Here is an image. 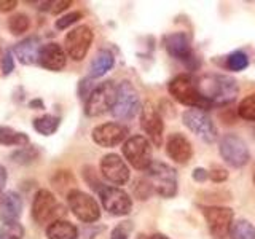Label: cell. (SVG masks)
I'll list each match as a JSON object with an SVG mask.
<instances>
[{"label":"cell","mask_w":255,"mask_h":239,"mask_svg":"<svg viewBox=\"0 0 255 239\" xmlns=\"http://www.w3.org/2000/svg\"><path fill=\"white\" fill-rule=\"evenodd\" d=\"M198 91L211 107L227 106L238 96V83L235 78L220 74H207L196 78Z\"/></svg>","instance_id":"6da1fadb"},{"label":"cell","mask_w":255,"mask_h":239,"mask_svg":"<svg viewBox=\"0 0 255 239\" xmlns=\"http://www.w3.org/2000/svg\"><path fill=\"white\" fill-rule=\"evenodd\" d=\"M167 90H169L172 98L183 104V106H188L191 109H201V110L211 107L203 96L199 94L196 78H193L188 74H182L172 78L169 85H167Z\"/></svg>","instance_id":"7a4b0ae2"},{"label":"cell","mask_w":255,"mask_h":239,"mask_svg":"<svg viewBox=\"0 0 255 239\" xmlns=\"http://www.w3.org/2000/svg\"><path fill=\"white\" fill-rule=\"evenodd\" d=\"M145 180L150 183L153 193L163 198H172L177 193V172L166 163H151L145 171Z\"/></svg>","instance_id":"3957f363"},{"label":"cell","mask_w":255,"mask_h":239,"mask_svg":"<svg viewBox=\"0 0 255 239\" xmlns=\"http://www.w3.org/2000/svg\"><path fill=\"white\" fill-rule=\"evenodd\" d=\"M117 93L118 85H115L112 80L96 85V88L85 101V114L88 117H101L109 110L112 112L117 101Z\"/></svg>","instance_id":"277c9868"},{"label":"cell","mask_w":255,"mask_h":239,"mask_svg":"<svg viewBox=\"0 0 255 239\" xmlns=\"http://www.w3.org/2000/svg\"><path fill=\"white\" fill-rule=\"evenodd\" d=\"M64 207L58 203L56 196L51 193L50 190H38L34 201H32V219L38 225H43V223H53L56 220H61L64 215Z\"/></svg>","instance_id":"5b68a950"},{"label":"cell","mask_w":255,"mask_h":239,"mask_svg":"<svg viewBox=\"0 0 255 239\" xmlns=\"http://www.w3.org/2000/svg\"><path fill=\"white\" fill-rule=\"evenodd\" d=\"M142 110V102L137 90L129 82L118 83V93L112 115L117 120H131Z\"/></svg>","instance_id":"8992f818"},{"label":"cell","mask_w":255,"mask_h":239,"mask_svg":"<svg viewBox=\"0 0 255 239\" xmlns=\"http://www.w3.org/2000/svg\"><path fill=\"white\" fill-rule=\"evenodd\" d=\"M67 206L78 220L94 223L101 219V207L98 201L82 190H70L67 193Z\"/></svg>","instance_id":"52a82bcc"},{"label":"cell","mask_w":255,"mask_h":239,"mask_svg":"<svg viewBox=\"0 0 255 239\" xmlns=\"http://www.w3.org/2000/svg\"><path fill=\"white\" fill-rule=\"evenodd\" d=\"M182 120H183V124H185L193 134H196L203 142L212 143L217 140L219 137L217 127H215L212 118L206 114V110L188 109L183 112Z\"/></svg>","instance_id":"ba28073f"},{"label":"cell","mask_w":255,"mask_h":239,"mask_svg":"<svg viewBox=\"0 0 255 239\" xmlns=\"http://www.w3.org/2000/svg\"><path fill=\"white\" fill-rule=\"evenodd\" d=\"M151 143L143 135H132L123 143V155L129 164L137 171H147L148 166L153 163L151 159Z\"/></svg>","instance_id":"9c48e42d"},{"label":"cell","mask_w":255,"mask_h":239,"mask_svg":"<svg viewBox=\"0 0 255 239\" xmlns=\"http://www.w3.org/2000/svg\"><path fill=\"white\" fill-rule=\"evenodd\" d=\"M219 151L222 158L225 159L233 167H243L249 163L251 159V151L244 139H241L236 134H225L220 139Z\"/></svg>","instance_id":"30bf717a"},{"label":"cell","mask_w":255,"mask_h":239,"mask_svg":"<svg viewBox=\"0 0 255 239\" xmlns=\"http://www.w3.org/2000/svg\"><path fill=\"white\" fill-rule=\"evenodd\" d=\"M94 34L90 26H78L72 29L64 40V50L67 56L74 61H83L90 51Z\"/></svg>","instance_id":"8fae6325"},{"label":"cell","mask_w":255,"mask_h":239,"mask_svg":"<svg viewBox=\"0 0 255 239\" xmlns=\"http://www.w3.org/2000/svg\"><path fill=\"white\" fill-rule=\"evenodd\" d=\"M99 198H101V203L104 206L109 214L112 215H128L132 209V201H131V196L126 193L125 190L118 188V187H106L102 185L99 190Z\"/></svg>","instance_id":"7c38bea8"},{"label":"cell","mask_w":255,"mask_h":239,"mask_svg":"<svg viewBox=\"0 0 255 239\" xmlns=\"http://www.w3.org/2000/svg\"><path fill=\"white\" fill-rule=\"evenodd\" d=\"M203 215L207 222V227L214 238H225L233 227L235 214L230 207L222 206H206L203 207Z\"/></svg>","instance_id":"4fadbf2b"},{"label":"cell","mask_w":255,"mask_h":239,"mask_svg":"<svg viewBox=\"0 0 255 239\" xmlns=\"http://www.w3.org/2000/svg\"><path fill=\"white\" fill-rule=\"evenodd\" d=\"M140 127L148 135V139L159 147L163 143L164 123L159 110L151 102H145L140 110Z\"/></svg>","instance_id":"5bb4252c"},{"label":"cell","mask_w":255,"mask_h":239,"mask_svg":"<svg viewBox=\"0 0 255 239\" xmlns=\"http://www.w3.org/2000/svg\"><path fill=\"white\" fill-rule=\"evenodd\" d=\"M102 177L114 185H125L129 180V169L126 163L115 153H109L101 159Z\"/></svg>","instance_id":"9a60e30c"},{"label":"cell","mask_w":255,"mask_h":239,"mask_svg":"<svg viewBox=\"0 0 255 239\" xmlns=\"http://www.w3.org/2000/svg\"><path fill=\"white\" fill-rule=\"evenodd\" d=\"M126 135L128 129L120 123H104L96 126L91 132L93 140L104 148L117 147L118 143H122L126 139Z\"/></svg>","instance_id":"2e32d148"},{"label":"cell","mask_w":255,"mask_h":239,"mask_svg":"<svg viewBox=\"0 0 255 239\" xmlns=\"http://www.w3.org/2000/svg\"><path fill=\"white\" fill-rule=\"evenodd\" d=\"M67 64V53L58 43H46L38 53V66L51 72H59Z\"/></svg>","instance_id":"e0dca14e"},{"label":"cell","mask_w":255,"mask_h":239,"mask_svg":"<svg viewBox=\"0 0 255 239\" xmlns=\"http://www.w3.org/2000/svg\"><path fill=\"white\" fill-rule=\"evenodd\" d=\"M166 153L172 161L179 164H187L191 159V156H193V148H191V143L188 142L185 135L174 132L167 137Z\"/></svg>","instance_id":"ac0fdd59"},{"label":"cell","mask_w":255,"mask_h":239,"mask_svg":"<svg viewBox=\"0 0 255 239\" xmlns=\"http://www.w3.org/2000/svg\"><path fill=\"white\" fill-rule=\"evenodd\" d=\"M43 45H40V38L37 35L26 37L21 42H18L13 46V54L22 66H32L38 62V53Z\"/></svg>","instance_id":"d6986e66"},{"label":"cell","mask_w":255,"mask_h":239,"mask_svg":"<svg viewBox=\"0 0 255 239\" xmlns=\"http://www.w3.org/2000/svg\"><path fill=\"white\" fill-rule=\"evenodd\" d=\"M164 45H166V51L175 59H180L185 62L195 59L190 40L183 32H174V34L167 35L164 40Z\"/></svg>","instance_id":"ffe728a7"},{"label":"cell","mask_w":255,"mask_h":239,"mask_svg":"<svg viewBox=\"0 0 255 239\" xmlns=\"http://www.w3.org/2000/svg\"><path fill=\"white\" fill-rule=\"evenodd\" d=\"M22 214V198L16 191H5L0 195V220L18 222Z\"/></svg>","instance_id":"44dd1931"},{"label":"cell","mask_w":255,"mask_h":239,"mask_svg":"<svg viewBox=\"0 0 255 239\" xmlns=\"http://www.w3.org/2000/svg\"><path fill=\"white\" fill-rule=\"evenodd\" d=\"M46 239H77L78 228L69 220H56L46 227Z\"/></svg>","instance_id":"7402d4cb"},{"label":"cell","mask_w":255,"mask_h":239,"mask_svg":"<svg viewBox=\"0 0 255 239\" xmlns=\"http://www.w3.org/2000/svg\"><path fill=\"white\" fill-rule=\"evenodd\" d=\"M115 58L109 50H99L90 66V78H101L114 67Z\"/></svg>","instance_id":"603a6c76"},{"label":"cell","mask_w":255,"mask_h":239,"mask_svg":"<svg viewBox=\"0 0 255 239\" xmlns=\"http://www.w3.org/2000/svg\"><path fill=\"white\" fill-rule=\"evenodd\" d=\"M29 135L26 132L16 131L10 126H0V145L6 147H27L29 145Z\"/></svg>","instance_id":"cb8c5ba5"},{"label":"cell","mask_w":255,"mask_h":239,"mask_svg":"<svg viewBox=\"0 0 255 239\" xmlns=\"http://www.w3.org/2000/svg\"><path fill=\"white\" fill-rule=\"evenodd\" d=\"M59 124H61V118L58 115H42L35 118L34 121H32V126H34V129L48 137V135H53L56 131L59 129Z\"/></svg>","instance_id":"d4e9b609"},{"label":"cell","mask_w":255,"mask_h":239,"mask_svg":"<svg viewBox=\"0 0 255 239\" xmlns=\"http://www.w3.org/2000/svg\"><path fill=\"white\" fill-rule=\"evenodd\" d=\"M6 26L11 35H22L30 29V18L26 13H14L8 18Z\"/></svg>","instance_id":"484cf974"},{"label":"cell","mask_w":255,"mask_h":239,"mask_svg":"<svg viewBox=\"0 0 255 239\" xmlns=\"http://www.w3.org/2000/svg\"><path fill=\"white\" fill-rule=\"evenodd\" d=\"M231 239H255V227L247 220H238L230 231Z\"/></svg>","instance_id":"4316f807"},{"label":"cell","mask_w":255,"mask_h":239,"mask_svg":"<svg viewBox=\"0 0 255 239\" xmlns=\"http://www.w3.org/2000/svg\"><path fill=\"white\" fill-rule=\"evenodd\" d=\"M24 227L19 222H5L0 227V239H22Z\"/></svg>","instance_id":"83f0119b"},{"label":"cell","mask_w":255,"mask_h":239,"mask_svg":"<svg viewBox=\"0 0 255 239\" xmlns=\"http://www.w3.org/2000/svg\"><path fill=\"white\" fill-rule=\"evenodd\" d=\"M238 115L247 121H255V93L241 101L238 107Z\"/></svg>","instance_id":"f1b7e54d"},{"label":"cell","mask_w":255,"mask_h":239,"mask_svg":"<svg viewBox=\"0 0 255 239\" xmlns=\"http://www.w3.org/2000/svg\"><path fill=\"white\" fill-rule=\"evenodd\" d=\"M227 66L233 72L244 70L247 66H249V58H247V54L243 51H235L227 58Z\"/></svg>","instance_id":"f546056e"},{"label":"cell","mask_w":255,"mask_h":239,"mask_svg":"<svg viewBox=\"0 0 255 239\" xmlns=\"http://www.w3.org/2000/svg\"><path fill=\"white\" fill-rule=\"evenodd\" d=\"M37 156H38V151L34 147H29V145L16 150L14 153L11 155V158L19 164H30L32 161H35Z\"/></svg>","instance_id":"4dcf8cb0"},{"label":"cell","mask_w":255,"mask_h":239,"mask_svg":"<svg viewBox=\"0 0 255 239\" xmlns=\"http://www.w3.org/2000/svg\"><path fill=\"white\" fill-rule=\"evenodd\" d=\"M83 18V13L82 11H72V13H67V14H62L59 19H56V29L59 30H64L70 27L72 24H75L78 19Z\"/></svg>","instance_id":"1f68e13d"},{"label":"cell","mask_w":255,"mask_h":239,"mask_svg":"<svg viewBox=\"0 0 255 239\" xmlns=\"http://www.w3.org/2000/svg\"><path fill=\"white\" fill-rule=\"evenodd\" d=\"M134 225L132 222H122L118 223V225L112 230V235H110V239H128L131 235Z\"/></svg>","instance_id":"d6a6232c"},{"label":"cell","mask_w":255,"mask_h":239,"mask_svg":"<svg viewBox=\"0 0 255 239\" xmlns=\"http://www.w3.org/2000/svg\"><path fill=\"white\" fill-rule=\"evenodd\" d=\"M0 70H2V75L8 77L10 74L14 72V54L11 50H6L2 56V66H0Z\"/></svg>","instance_id":"836d02e7"},{"label":"cell","mask_w":255,"mask_h":239,"mask_svg":"<svg viewBox=\"0 0 255 239\" xmlns=\"http://www.w3.org/2000/svg\"><path fill=\"white\" fill-rule=\"evenodd\" d=\"M134 193L139 199H148V196L153 193V190H151L150 183L145 180V177H143V179H139L137 182H135Z\"/></svg>","instance_id":"e575fe53"},{"label":"cell","mask_w":255,"mask_h":239,"mask_svg":"<svg viewBox=\"0 0 255 239\" xmlns=\"http://www.w3.org/2000/svg\"><path fill=\"white\" fill-rule=\"evenodd\" d=\"M209 179L214 180L215 183H219V182H225L228 179V171L227 169H223V167H217V166H214L212 169L209 171Z\"/></svg>","instance_id":"d590c367"},{"label":"cell","mask_w":255,"mask_h":239,"mask_svg":"<svg viewBox=\"0 0 255 239\" xmlns=\"http://www.w3.org/2000/svg\"><path fill=\"white\" fill-rule=\"evenodd\" d=\"M91 80L93 78H85V80H82V83H80V88H78V94L82 96V98H85V99H88V96L91 94V91L94 90V85H91Z\"/></svg>","instance_id":"8d00e7d4"},{"label":"cell","mask_w":255,"mask_h":239,"mask_svg":"<svg viewBox=\"0 0 255 239\" xmlns=\"http://www.w3.org/2000/svg\"><path fill=\"white\" fill-rule=\"evenodd\" d=\"M72 5L70 0H58V2H51V8H50V11L53 14H59L62 13L64 10H67V8Z\"/></svg>","instance_id":"74e56055"},{"label":"cell","mask_w":255,"mask_h":239,"mask_svg":"<svg viewBox=\"0 0 255 239\" xmlns=\"http://www.w3.org/2000/svg\"><path fill=\"white\" fill-rule=\"evenodd\" d=\"M18 6L16 0H0V13H10Z\"/></svg>","instance_id":"f35d334b"},{"label":"cell","mask_w":255,"mask_h":239,"mask_svg":"<svg viewBox=\"0 0 255 239\" xmlns=\"http://www.w3.org/2000/svg\"><path fill=\"white\" fill-rule=\"evenodd\" d=\"M207 177H209V171L203 169V167H198V169L193 171V179L198 182H204Z\"/></svg>","instance_id":"ab89813d"},{"label":"cell","mask_w":255,"mask_h":239,"mask_svg":"<svg viewBox=\"0 0 255 239\" xmlns=\"http://www.w3.org/2000/svg\"><path fill=\"white\" fill-rule=\"evenodd\" d=\"M6 179H8L6 167L3 164H0V191H3V188L6 185Z\"/></svg>","instance_id":"60d3db41"},{"label":"cell","mask_w":255,"mask_h":239,"mask_svg":"<svg viewBox=\"0 0 255 239\" xmlns=\"http://www.w3.org/2000/svg\"><path fill=\"white\" fill-rule=\"evenodd\" d=\"M29 107L34 109V110H42V109H45V104H43L42 99H32L29 102Z\"/></svg>","instance_id":"b9f144b4"},{"label":"cell","mask_w":255,"mask_h":239,"mask_svg":"<svg viewBox=\"0 0 255 239\" xmlns=\"http://www.w3.org/2000/svg\"><path fill=\"white\" fill-rule=\"evenodd\" d=\"M137 239H169V238L161 233H155V235H139Z\"/></svg>","instance_id":"7bdbcfd3"},{"label":"cell","mask_w":255,"mask_h":239,"mask_svg":"<svg viewBox=\"0 0 255 239\" xmlns=\"http://www.w3.org/2000/svg\"><path fill=\"white\" fill-rule=\"evenodd\" d=\"M2 56H3L2 54V48H0V66H2Z\"/></svg>","instance_id":"ee69618b"},{"label":"cell","mask_w":255,"mask_h":239,"mask_svg":"<svg viewBox=\"0 0 255 239\" xmlns=\"http://www.w3.org/2000/svg\"><path fill=\"white\" fill-rule=\"evenodd\" d=\"M254 183H255V174H254Z\"/></svg>","instance_id":"f6af8a7d"}]
</instances>
